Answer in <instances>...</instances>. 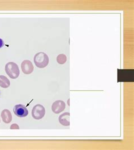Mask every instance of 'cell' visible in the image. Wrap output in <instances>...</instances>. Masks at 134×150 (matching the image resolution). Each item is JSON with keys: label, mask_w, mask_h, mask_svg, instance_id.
<instances>
[{"label": "cell", "mask_w": 134, "mask_h": 150, "mask_svg": "<svg viewBox=\"0 0 134 150\" xmlns=\"http://www.w3.org/2000/svg\"><path fill=\"white\" fill-rule=\"evenodd\" d=\"M34 60L36 67L40 68L46 67L49 62L48 56L43 52L37 53L35 55Z\"/></svg>", "instance_id": "1"}, {"label": "cell", "mask_w": 134, "mask_h": 150, "mask_svg": "<svg viewBox=\"0 0 134 150\" xmlns=\"http://www.w3.org/2000/svg\"><path fill=\"white\" fill-rule=\"evenodd\" d=\"M5 71L7 75L12 79L18 78L20 74L18 66L13 62L8 63L5 66Z\"/></svg>", "instance_id": "2"}, {"label": "cell", "mask_w": 134, "mask_h": 150, "mask_svg": "<svg viewBox=\"0 0 134 150\" xmlns=\"http://www.w3.org/2000/svg\"><path fill=\"white\" fill-rule=\"evenodd\" d=\"M45 114V109L43 105H36L32 110V116L36 120H40L44 117Z\"/></svg>", "instance_id": "3"}, {"label": "cell", "mask_w": 134, "mask_h": 150, "mask_svg": "<svg viewBox=\"0 0 134 150\" xmlns=\"http://www.w3.org/2000/svg\"><path fill=\"white\" fill-rule=\"evenodd\" d=\"M15 115L19 117H24L29 115V111L26 107L23 105H17L13 108Z\"/></svg>", "instance_id": "4"}, {"label": "cell", "mask_w": 134, "mask_h": 150, "mask_svg": "<svg viewBox=\"0 0 134 150\" xmlns=\"http://www.w3.org/2000/svg\"><path fill=\"white\" fill-rule=\"evenodd\" d=\"M66 107L65 102L62 100H56L53 103L52 105V110L54 113L58 114L62 112Z\"/></svg>", "instance_id": "5"}, {"label": "cell", "mask_w": 134, "mask_h": 150, "mask_svg": "<svg viewBox=\"0 0 134 150\" xmlns=\"http://www.w3.org/2000/svg\"><path fill=\"white\" fill-rule=\"evenodd\" d=\"M21 68L24 74L29 75L33 72L34 67L30 60H25L21 64Z\"/></svg>", "instance_id": "6"}, {"label": "cell", "mask_w": 134, "mask_h": 150, "mask_svg": "<svg viewBox=\"0 0 134 150\" xmlns=\"http://www.w3.org/2000/svg\"><path fill=\"white\" fill-rule=\"evenodd\" d=\"M70 114L69 112H65L61 115L58 118L60 124L63 126L68 127L70 126Z\"/></svg>", "instance_id": "7"}, {"label": "cell", "mask_w": 134, "mask_h": 150, "mask_svg": "<svg viewBox=\"0 0 134 150\" xmlns=\"http://www.w3.org/2000/svg\"><path fill=\"white\" fill-rule=\"evenodd\" d=\"M1 117L4 122L6 124H9L11 122L12 120V115L9 110L5 109L2 111Z\"/></svg>", "instance_id": "8"}, {"label": "cell", "mask_w": 134, "mask_h": 150, "mask_svg": "<svg viewBox=\"0 0 134 150\" xmlns=\"http://www.w3.org/2000/svg\"><path fill=\"white\" fill-rule=\"evenodd\" d=\"M10 85V82L8 78L3 75H0V86L2 88H8Z\"/></svg>", "instance_id": "9"}, {"label": "cell", "mask_w": 134, "mask_h": 150, "mask_svg": "<svg viewBox=\"0 0 134 150\" xmlns=\"http://www.w3.org/2000/svg\"><path fill=\"white\" fill-rule=\"evenodd\" d=\"M67 57L65 54H61L57 56V62L60 64H63L66 62Z\"/></svg>", "instance_id": "10"}, {"label": "cell", "mask_w": 134, "mask_h": 150, "mask_svg": "<svg viewBox=\"0 0 134 150\" xmlns=\"http://www.w3.org/2000/svg\"><path fill=\"white\" fill-rule=\"evenodd\" d=\"M11 129H19V127L16 124H13L10 127Z\"/></svg>", "instance_id": "11"}, {"label": "cell", "mask_w": 134, "mask_h": 150, "mask_svg": "<svg viewBox=\"0 0 134 150\" xmlns=\"http://www.w3.org/2000/svg\"><path fill=\"white\" fill-rule=\"evenodd\" d=\"M4 46V42L1 38H0V48Z\"/></svg>", "instance_id": "12"}]
</instances>
